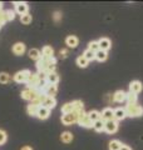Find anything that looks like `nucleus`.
<instances>
[{
    "label": "nucleus",
    "instance_id": "1",
    "mask_svg": "<svg viewBox=\"0 0 143 150\" xmlns=\"http://www.w3.org/2000/svg\"><path fill=\"white\" fill-rule=\"evenodd\" d=\"M124 110L128 118H141L143 115V106L138 104H127Z\"/></svg>",
    "mask_w": 143,
    "mask_h": 150
},
{
    "label": "nucleus",
    "instance_id": "2",
    "mask_svg": "<svg viewBox=\"0 0 143 150\" xmlns=\"http://www.w3.org/2000/svg\"><path fill=\"white\" fill-rule=\"evenodd\" d=\"M39 91L36 90V89H30V88H25L24 90H21L20 93V95L24 100H28V101H34L36 99V96L39 95Z\"/></svg>",
    "mask_w": 143,
    "mask_h": 150
},
{
    "label": "nucleus",
    "instance_id": "3",
    "mask_svg": "<svg viewBox=\"0 0 143 150\" xmlns=\"http://www.w3.org/2000/svg\"><path fill=\"white\" fill-rule=\"evenodd\" d=\"M40 75L39 73H30V75L28 76L26 79V88H30V89H38L40 84Z\"/></svg>",
    "mask_w": 143,
    "mask_h": 150
},
{
    "label": "nucleus",
    "instance_id": "4",
    "mask_svg": "<svg viewBox=\"0 0 143 150\" xmlns=\"http://www.w3.org/2000/svg\"><path fill=\"white\" fill-rule=\"evenodd\" d=\"M30 70H28V69H23V70H19V71H16L15 74H14V81L18 83V84H21V83H26V79L28 76L30 75Z\"/></svg>",
    "mask_w": 143,
    "mask_h": 150
},
{
    "label": "nucleus",
    "instance_id": "5",
    "mask_svg": "<svg viewBox=\"0 0 143 150\" xmlns=\"http://www.w3.org/2000/svg\"><path fill=\"white\" fill-rule=\"evenodd\" d=\"M55 58H51V59H46V58H40L39 60L36 62V69H38V73H45L48 67H49L50 63L55 62Z\"/></svg>",
    "mask_w": 143,
    "mask_h": 150
},
{
    "label": "nucleus",
    "instance_id": "6",
    "mask_svg": "<svg viewBox=\"0 0 143 150\" xmlns=\"http://www.w3.org/2000/svg\"><path fill=\"white\" fill-rule=\"evenodd\" d=\"M78 121V118H77V114L73 111V112H70V114H63L61 115V123H63L64 125H72V124H74V123H77Z\"/></svg>",
    "mask_w": 143,
    "mask_h": 150
},
{
    "label": "nucleus",
    "instance_id": "7",
    "mask_svg": "<svg viewBox=\"0 0 143 150\" xmlns=\"http://www.w3.org/2000/svg\"><path fill=\"white\" fill-rule=\"evenodd\" d=\"M15 5V14H19V15H25L29 11V5L26 3H21V1H18V3H14Z\"/></svg>",
    "mask_w": 143,
    "mask_h": 150
},
{
    "label": "nucleus",
    "instance_id": "8",
    "mask_svg": "<svg viewBox=\"0 0 143 150\" xmlns=\"http://www.w3.org/2000/svg\"><path fill=\"white\" fill-rule=\"evenodd\" d=\"M118 130V121L116 120H109L104 123V131L108 134H114Z\"/></svg>",
    "mask_w": 143,
    "mask_h": 150
},
{
    "label": "nucleus",
    "instance_id": "9",
    "mask_svg": "<svg viewBox=\"0 0 143 150\" xmlns=\"http://www.w3.org/2000/svg\"><path fill=\"white\" fill-rule=\"evenodd\" d=\"M11 50H13V53L15 54L16 56H21L26 51V46H25V44H24V43H15L13 45Z\"/></svg>",
    "mask_w": 143,
    "mask_h": 150
},
{
    "label": "nucleus",
    "instance_id": "10",
    "mask_svg": "<svg viewBox=\"0 0 143 150\" xmlns=\"http://www.w3.org/2000/svg\"><path fill=\"white\" fill-rule=\"evenodd\" d=\"M113 115H114V110L111 109V108H106L103 109L101 112V119L103 121H109V120H114L113 119Z\"/></svg>",
    "mask_w": 143,
    "mask_h": 150
},
{
    "label": "nucleus",
    "instance_id": "11",
    "mask_svg": "<svg viewBox=\"0 0 143 150\" xmlns=\"http://www.w3.org/2000/svg\"><path fill=\"white\" fill-rule=\"evenodd\" d=\"M127 118V114H126V110L124 108H117L114 109V115H113V119L116 121H121L123 119Z\"/></svg>",
    "mask_w": 143,
    "mask_h": 150
},
{
    "label": "nucleus",
    "instance_id": "12",
    "mask_svg": "<svg viewBox=\"0 0 143 150\" xmlns=\"http://www.w3.org/2000/svg\"><path fill=\"white\" fill-rule=\"evenodd\" d=\"M98 43H99V48H101V50H104V51H107L112 48V41L109 38H101V39L98 40Z\"/></svg>",
    "mask_w": 143,
    "mask_h": 150
},
{
    "label": "nucleus",
    "instance_id": "13",
    "mask_svg": "<svg viewBox=\"0 0 143 150\" xmlns=\"http://www.w3.org/2000/svg\"><path fill=\"white\" fill-rule=\"evenodd\" d=\"M65 44L68 48H72V49H75L79 44V39L75 35H69L68 38L65 39Z\"/></svg>",
    "mask_w": 143,
    "mask_h": 150
},
{
    "label": "nucleus",
    "instance_id": "14",
    "mask_svg": "<svg viewBox=\"0 0 143 150\" xmlns=\"http://www.w3.org/2000/svg\"><path fill=\"white\" fill-rule=\"evenodd\" d=\"M55 105H56L55 98H53V96H48V95H46V98L44 99V101H43V104H41V106H45L46 109H49V110L54 109Z\"/></svg>",
    "mask_w": 143,
    "mask_h": 150
},
{
    "label": "nucleus",
    "instance_id": "15",
    "mask_svg": "<svg viewBox=\"0 0 143 150\" xmlns=\"http://www.w3.org/2000/svg\"><path fill=\"white\" fill-rule=\"evenodd\" d=\"M49 115H50V110L49 109H46L45 106H39V109H38V114H36V118H39L40 120H45L49 118Z\"/></svg>",
    "mask_w": 143,
    "mask_h": 150
},
{
    "label": "nucleus",
    "instance_id": "16",
    "mask_svg": "<svg viewBox=\"0 0 143 150\" xmlns=\"http://www.w3.org/2000/svg\"><path fill=\"white\" fill-rule=\"evenodd\" d=\"M41 58H46V59H51L54 58V49L49 45H45L41 49Z\"/></svg>",
    "mask_w": 143,
    "mask_h": 150
},
{
    "label": "nucleus",
    "instance_id": "17",
    "mask_svg": "<svg viewBox=\"0 0 143 150\" xmlns=\"http://www.w3.org/2000/svg\"><path fill=\"white\" fill-rule=\"evenodd\" d=\"M126 98H127V93L123 91V90H117L113 94V101H116V103L126 101Z\"/></svg>",
    "mask_w": 143,
    "mask_h": 150
},
{
    "label": "nucleus",
    "instance_id": "18",
    "mask_svg": "<svg viewBox=\"0 0 143 150\" xmlns=\"http://www.w3.org/2000/svg\"><path fill=\"white\" fill-rule=\"evenodd\" d=\"M142 89H143L142 83L138 81V80H134V81H132L129 84V91L134 93V94H139L142 91Z\"/></svg>",
    "mask_w": 143,
    "mask_h": 150
},
{
    "label": "nucleus",
    "instance_id": "19",
    "mask_svg": "<svg viewBox=\"0 0 143 150\" xmlns=\"http://www.w3.org/2000/svg\"><path fill=\"white\" fill-rule=\"evenodd\" d=\"M45 79H46L48 84H53V85H58V83H59V75L56 74V71L48 74Z\"/></svg>",
    "mask_w": 143,
    "mask_h": 150
},
{
    "label": "nucleus",
    "instance_id": "20",
    "mask_svg": "<svg viewBox=\"0 0 143 150\" xmlns=\"http://www.w3.org/2000/svg\"><path fill=\"white\" fill-rule=\"evenodd\" d=\"M28 55H29V58L31 60H35V62H38V60L41 58V51L39 49L33 48V49H30L29 51H28Z\"/></svg>",
    "mask_w": 143,
    "mask_h": 150
},
{
    "label": "nucleus",
    "instance_id": "21",
    "mask_svg": "<svg viewBox=\"0 0 143 150\" xmlns=\"http://www.w3.org/2000/svg\"><path fill=\"white\" fill-rule=\"evenodd\" d=\"M38 109H39V105L34 104V103H29V105L26 106V112H28V115H30V116H36Z\"/></svg>",
    "mask_w": 143,
    "mask_h": 150
},
{
    "label": "nucleus",
    "instance_id": "22",
    "mask_svg": "<svg viewBox=\"0 0 143 150\" xmlns=\"http://www.w3.org/2000/svg\"><path fill=\"white\" fill-rule=\"evenodd\" d=\"M73 139H74V137H73V134H72L70 131H64V133H61V135H60V140L63 143H65V144L72 143L73 142Z\"/></svg>",
    "mask_w": 143,
    "mask_h": 150
},
{
    "label": "nucleus",
    "instance_id": "23",
    "mask_svg": "<svg viewBox=\"0 0 143 150\" xmlns=\"http://www.w3.org/2000/svg\"><path fill=\"white\" fill-rule=\"evenodd\" d=\"M61 114H70V112L74 111V105H73V101L70 103H65L64 105H61Z\"/></svg>",
    "mask_w": 143,
    "mask_h": 150
},
{
    "label": "nucleus",
    "instance_id": "24",
    "mask_svg": "<svg viewBox=\"0 0 143 150\" xmlns=\"http://www.w3.org/2000/svg\"><path fill=\"white\" fill-rule=\"evenodd\" d=\"M56 93H58V85H53V84H49L46 88V90H45V95L48 96H55L56 95Z\"/></svg>",
    "mask_w": 143,
    "mask_h": 150
},
{
    "label": "nucleus",
    "instance_id": "25",
    "mask_svg": "<svg viewBox=\"0 0 143 150\" xmlns=\"http://www.w3.org/2000/svg\"><path fill=\"white\" fill-rule=\"evenodd\" d=\"M104 123H106V121H103L102 119L94 121L93 123V129L97 131V133H102V131H104Z\"/></svg>",
    "mask_w": 143,
    "mask_h": 150
},
{
    "label": "nucleus",
    "instance_id": "26",
    "mask_svg": "<svg viewBox=\"0 0 143 150\" xmlns=\"http://www.w3.org/2000/svg\"><path fill=\"white\" fill-rule=\"evenodd\" d=\"M126 100H127V104H137L138 96H137V94L132 93V91H128V93H127Z\"/></svg>",
    "mask_w": 143,
    "mask_h": 150
},
{
    "label": "nucleus",
    "instance_id": "27",
    "mask_svg": "<svg viewBox=\"0 0 143 150\" xmlns=\"http://www.w3.org/2000/svg\"><path fill=\"white\" fill-rule=\"evenodd\" d=\"M108 58V54H107V51H104V50H98L97 53H95V60H98V62H106Z\"/></svg>",
    "mask_w": 143,
    "mask_h": 150
},
{
    "label": "nucleus",
    "instance_id": "28",
    "mask_svg": "<svg viewBox=\"0 0 143 150\" xmlns=\"http://www.w3.org/2000/svg\"><path fill=\"white\" fill-rule=\"evenodd\" d=\"M77 65H78L79 68L84 69V68H87L88 65H89V62H88V60L84 58L83 55H79L78 58H77Z\"/></svg>",
    "mask_w": 143,
    "mask_h": 150
},
{
    "label": "nucleus",
    "instance_id": "29",
    "mask_svg": "<svg viewBox=\"0 0 143 150\" xmlns=\"http://www.w3.org/2000/svg\"><path fill=\"white\" fill-rule=\"evenodd\" d=\"M88 116H89V119L94 123V121H97V120L101 119V112H99L98 110H90L88 112Z\"/></svg>",
    "mask_w": 143,
    "mask_h": 150
},
{
    "label": "nucleus",
    "instance_id": "30",
    "mask_svg": "<svg viewBox=\"0 0 143 150\" xmlns=\"http://www.w3.org/2000/svg\"><path fill=\"white\" fill-rule=\"evenodd\" d=\"M83 56L88 60V62H93V60H95V53H94V51H92V50H89V49L84 50Z\"/></svg>",
    "mask_w": 143,
    "mask_h": 150
},
{
    "label": "nucleus",
    "instance_id": "31",
    "mask_svg": "<svg viewBox=\"0 0 143 150\" xmlns=\"http://www.w3.org/2000/svg\"><path fill=\"white\" fill-rule=\"evenodd\" d=\"M31 21H33V16L30 15L29 13L25 14V15L20 16V23H21V24H24V25H29Z\"/></svg>",
    "mask_w": 143,
    "mask_h": 150
},
{
    "label": "nucleus",
    "instance_id": "32",
    "mask_svg": "<svg viewBox=\"0 0 143 150\" xmlns=\"http://www.w3.org/2000/svg\"><path fill=\"white\" fill-rule=\"evenodd\" d=\"M122 148V143L119 140H112L109 143V150H121Z\"/></svg>",
    "mask_w": 143,
    "mask_h": 150
},
{
    "label": "nucleus",
    "instance_id": "33",
    "mask_svg": "<svg viewBox=\"0 0 143 150\" xmlns=\"http://www.w3.org/2000/svg\"><path fill=\"white\" fill-rule=\"evenodd\" d=\"M9 81H10V75L5 71L0 73V84H8Z\"/></svg>",
    "mask_w": 143,
    "mask_h": 150
},
{
    "label": "nucleus",
    "instance_id": "34",
    "mask_svg": "<svg viewBox=\"0 0 143 150\" xmlns=\"http://www.w3.org/2000/svg\"><path fill=\"white\" fill-rule=\"evenodd\" d=\"M88 49L94 51V53H97L98 50H101V48H99V43L98 41H90V43L88 44Z\"/></svg>",
    "mask_w": 143,
    "mask_h": 150
},
{
    "label": "nucleus",
    "instance_id": "35",
    "mask_svg": "<svg viewBox=\"0 0 143 150\" xmlns=\"http://www.w3.org/2000/svg\"><path fill=\"white\" fill-rule=\"evenodd\" d=\"M14 18H15V11L14 10H5V19H6V23L8 21H11V20H14Z\"/></svg>",
    "mask_w": 143,
    "mask_h": 150
},
{
    "label": "nucleus",
    "instance_id": "36",
    "mask_svg": "<svg viewBox=\"0 0 143 150\" xmlns=\"http://www.w3.org/2000/svg\"><path fill=\"white\" fill-rule=\"evenodd\" d=\"M6 140H8V135H6V133H5L4 130L0 129V145L5 144V143H6Z\"/></svg>",
    "mask_w": 143,
    "mask_h": 150
},
{
    "label": "nucleus",
    "instance_id": "37",
    "mask_svg": "<svg viewBox=\"0 0 143 150\" xmlns=\"http://www.w3.org/2000/svg\"><path fill=\"white\" fill-rule=\"evenodd\" d=\"M59 56L61 59H65L66 56H68V50H66V49H60L59 50Z\"/></svg>",
    "mask_w": 143,
    "mask_h": 150
},
{
    "label": "nucleus",
    "instance_id": "38",
    "mask_svg": "<svg viewBox=\"0 0 143 150\" xmlns=\"http://www.w3.org/2000/svg\"><path fill=\"white\" fill-rule=\"evenodd\" d=\"M53 19H54V21L58 23L60 19H61V14H60V11H55V13H54V15H53Z\"/></svg>",
    "mask_w": 143,
    "mask_h": 150
},
{
    "label": "nucleus",
    "instance_id": "39",
    "mask_svg": "<svg viewBox=\"0 0 143 150\" xmlns=\"http://www.w3.org/2000/svg\"><path fill=\"white\" fill-rule=\"evenodd\" d=\"M121 150H132L128 145H124V144H122V148H121Z\"/></svg>",
    "mask_w": 143,
    "mask_h": 150
},
{
    "label": "nucleus",
    "instance_id": "40",
    "mask_svg": "<svg viewBox=\"0 0 143 150\" xmlns=\"http://www.w3.org/2000/svg\"><path fill=\"white\" fill-rule=\"evenodd\" d=\"M20 150H33V148H31V146H29V145H25V146H23Z\"/></svg>",
    "mask_w": 143,
    "mask_h": 150
},
{
    "label": "nucleus",
    "instance_id": "41",
    "mask_svg": "<svg viewBox=\"0 0 143 150\" xmlns=\"http://www.w3.org/2000/svg\"><path fill=\"white\" fill-rule=\"evenodd\" d=\"M0 10H3V3H0Z\"/></svg>",
    "mask_w": 143,
    "mask_h": 150
}]
</instances>
